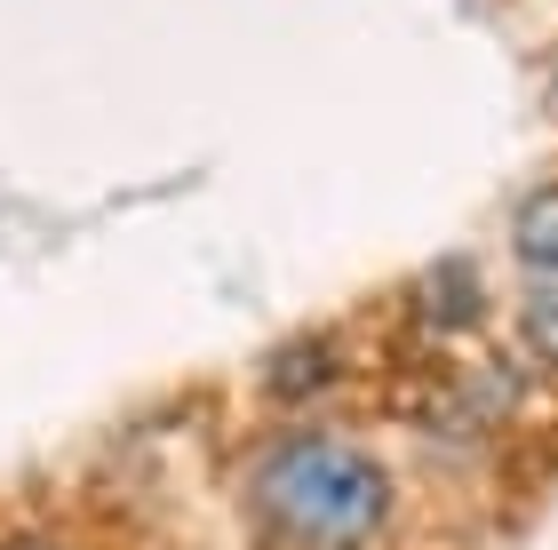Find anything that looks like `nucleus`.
<instances>
[{
	"mask_svg": "<svg viewBox=\"0 0 558 550\" xmlns=\"http://www.w3.org/2000/svg\"><path fill=\"white\" fill-rule=\"evenodd\" d=\"M240 518L264 550H391L399 470L351 431L288 423L247 447Z\"/></svg>",
	"mask_w": 558,
	"mask_h": 550,
	"instance_id": "nucleus-1",
	"label": "nucleus"
},
{
	"mask_svg": "<svg viewBox=\"0 0 558 550\" xmlns=\"http://www.w3.org/2000/svg\"><path fill=\"white\" fill-rule=\"evenodd\" d=\"M511 375L502 367H439L430 383H415V423L439 439H487L511 415Z\"/></svg>",
	"mask_w": 558,
	"mask_h": 550,
	"instance_id": "nucleus-2",
	"label": "nucleus"
},
{
	"mask_svg": "<svg viewBox=\"0 0 558 550\" xmlns=\"http://www.w3.org/2000/svg\"><path fill=\"white\" fill-rule=\"evenodd\" d=\"M415 311L430 335H463L478 311H487V288H478V264H430L415 280Z\"/></svg>",
	"mask_w": 558,
	"mask_h": 550,
	"instance_id": "nucleus-3",
	"label": "nucleus"
},
{
	"mask_svg": "<svg viewBox=\"0 0 558 550\" xmlns=\"http://www.w3.org/2000/svg\"><path fill=\"white\" fill-rule=\"evenodd\" d=\"M336 375H343V352L319 343V335H303V343H279V352L264 359V391L279 399V407H312Z\"/></svg>",
	"mask_w": 558,
	"mask_h": 550,
	"instance_id": "nucleus-4",
	"label": "nucleus"
},
{
	"mask_svg": "<svg viewBox=\"0 0 558 550\" xmlns=\"http://www.w3.org/2000/svg\"><path fill=\"white\" fill-rule=\"evenodd\" d=\"M511 247H519V264L558 271V184H550V192H535V199L519 208V223H511Z\"/></svg>",
	"mask_w": 558,
	"mask_h": 550,
	"instance_id": "nucleus-5",
	"label": "nucleus"
},
{
	"mask_svg": "<svg viewBox=\"0 0 558 550\" xmlns=\"http://www.w3.org/2000/svg\"><path fill=\"white\" fill-rule=\"evenodd\" d=\"M519 352L535 367H558V288H535L519 304Z\"/></svg>",
	"mask_w": 558,
	"mask_h": 550,
	"instance_id": "nucleus-6",
	"label": "nucleus"
},
{
	"mask_svg": "<svg viewBox=\"0 0 558 550\" xmlns=\"http://www.w3.org/2000/svg\"><path fill=\"white\" fill-rule=\"evenodd\" d=\"M0 550H81V542H64V535H48V527H24V535H0Z\"/></svg>",
	"mask_w": 558,
	"mask_h": 550,
	"instance_id": "nucleus-7",
	"label": "nucleus"
}]
</instances>
